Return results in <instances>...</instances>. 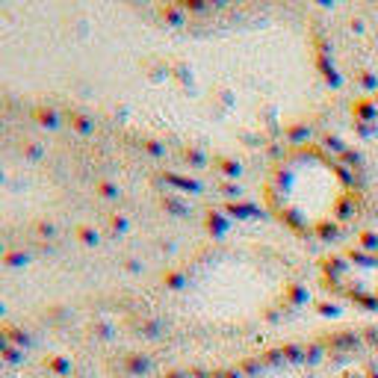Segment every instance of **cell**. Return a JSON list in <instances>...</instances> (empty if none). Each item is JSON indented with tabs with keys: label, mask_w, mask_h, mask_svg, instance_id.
Masks as SVG:
<instances>
[{
	"label": "cell",
	"mask_w": 378,
	"mask_h": 378,
	"mask_svg": "<svg viewBox=\"0 0 378 378\" xmlns=\"http://www.w3.org/2000/svg\"><path fill=\"white\" fill-rule=\"evenodd\" d=\"M160 18L165 21V24H172V27H181V24H183V12H181V9H177L174 3L160 6Z\"/></svg>",
	"instance_id": "1"
},
{
	"label": "cell",
	"mask_w": 378,
	"mask_h": 378,
	"mask_svg": "<svg viewBox=\"0 0 378 378\" xmlns=\"http://www.w3.org/2000/svg\"><path fill=\"white\" fill-rule=\"evenodd\" d=\"M33 116H36V121H39V125L42 127H57L60 125V113H57V109H36V113H33Z\"/></svg>",
	"instance_id": "2"
},
{
	"label": "cell",
	"mask_w": 378,
	"mask_h": 378,
	"mask_svg": "<svg viewBox=\"0 0 378 378\" xmlns=\"http://www.w3.org/2000/svg\"><path fill=\"white\" fill-rule=\"evenodd\" d=\"M71 125H74V130H77V133H92V130H95V121L89 118V116H83V113L71 116Z\"/></svg>",
	"instance_id": "3"
},
{
	"label": "cell",
	"mask_w": 378,
	"mask_h": 378,
	"mask_svg": "<svg viewBox=\"0 0 378 378\" xmlns=\"http://www.w3.org/2000/svg\"><path fill=\"white\" fill-rule=\"evenodd\" d=\"M145 148H148V154H154V157H160V154H163V145H160L157 139H148V142H145Z\"/></svg>",
	"instance_id": "4"
},
{
	"label": "cell",
	"mask_w": 378,
	"mask_h": 378,
	"mask_svg": "<svg viewBox=\"0 0 378 378\" xmlns=\"http://www.w3.org/2000/svg\"><path fill=\"white\" fill-rule=\"evenodd\" d=\"M183 157H186V160H192V163H201V160H204V157H201V154H198L195 148H186V151H183Z\"/></svg>",
	"instance_id": "5"
},
{
	"label": "cell",
	"mask_w": 378,
	"mask_h": 378,
	"mask_svg": "<svg viewBox=\"0 0 378 378\" xmlns=\"http://www.w3.org/2000/svg\"><path fill=\"white\" fill-rule=\"evenodd\" d=\"M27 157H30V160H39V157H42V148H39V145H30V148H27Z\"/></svg>",
	"instance_id": "6"
}]
</instances>
